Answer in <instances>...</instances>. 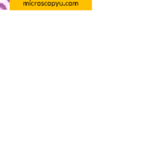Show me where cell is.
I'll use <instances>...</instances> for the list:
<instances>
[{"instance_id":"1","label":"cell","mask_w":146,"mask_h":141,"mask_svg":"<svg viewBox=\"0 0 146 141\" xmlns=\"http://www.w3.org/2000/svg\"><path fill=\"white\" fill-rule=\"evenodd\" d=\"M8 1H9V0H8Z\"/></svg>"}]
</instances>
